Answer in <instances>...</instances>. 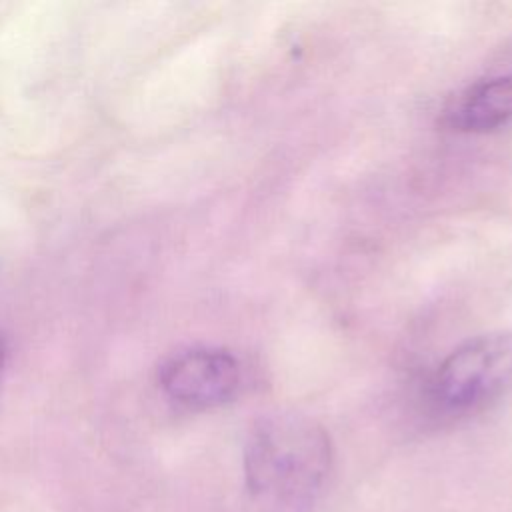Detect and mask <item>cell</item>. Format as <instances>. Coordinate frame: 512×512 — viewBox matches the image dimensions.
Wrapping results in <instances>:
<instances>
[{"instance_id": "cell-2", "label": "cell", "mask_w": 512, "mask_h": 512, "mask_svg": "<svg viewBox=\"0 0 512 512\" xmlns=\"http://www.w3.org/2000/svg\"><path fill=\"white\" fill-rule=\"evenodd\" d=\"M512 382V332L494 330L468 338L438 366L430 382L436 408L474 412L498 398Z\"/></svg>"}, {"instance_id": "cell-1", "label": "cell", "mask_w": 512, "mask_h": 512, "mask_svg": "<svg viewBox=\"0 0 512 512\" xmlns=\"http://www.w3.org/2000/svg\"><path fill=\"white\" fill-rule=\"evenodd\" d=\"M332 462L326 430L298 412H272L254 422L244 450L246 486L268 512H302Z\"/></svg>"}, {"instance_id": "cell-4", "label": "cell", "mask_w": 512, "mask_h": 512, "mask_svg": "<svg viewBox=\"0 0 512 512\" xmlns=\"http://www.w3.org/2000/svg\"><path fill=\"white\" fill-rule=\"evenodd\" d=\"M512 120V76H492L456 92L442 108V124L456 132L484 134Z\"/></svg>"}, {"instance_id": "cell-5", "label": "cell", "mask_w": 512, "mask_h": 512, "mask_svg": "<svg viewBox=\"0 0 512 512\" xmlns=\"http://www.w3.org/2000/svg\"><path fill=\"white\" fill-rule=\"evenodd\" d=\"M6 366H8V342H6L4 334H0V382L4 378Z\"/></svg>"}, {"instance_id": "cell-3", "label": "cell", "mask_w": 512, "mask_h": 512, "mask_svg": "<svg viewBox=\"0 0 512 512\" xmlns=\"http://www.w3.org/2000/svg\"><path fill=\"white\" fill-rule=\"evenodd\" d=\"M240 382V364L224 348H186L166 358L158 368V386L162 392L186 408L226 404L236 396Z\"/></svg>"}]
</instances>
